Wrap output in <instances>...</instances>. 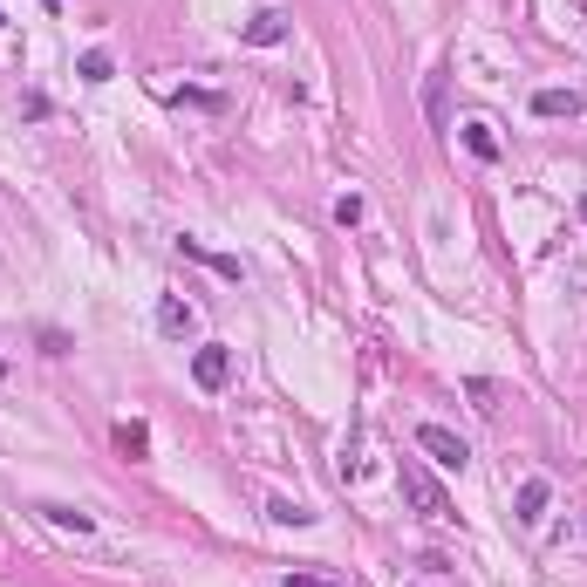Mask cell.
I'll return each mask as SVG.
<instances>
[{
    "instance_id": "cell-1",
    "label": "cell",
    "mask_w": 587,
    "mask_h": 587,
    "mask_svg": "<svg viewBox=\"0 0 587 587\" xmlns=\"http://www.w3.org/2000/svg\"><path fill=\"white\" fill-rule=\"evenodd\" d=\"M396 485H403V499L424 512V519H451V492H444V485H437L417 458H403V465H396Z\"/></svg>"
},
{
    "instance_id": "cell-2",
    "label": "cell",
    "mask_w": 587,
    "mask_h": 587,
    "mask_svg": "<svg viewBox=\"0 0 587 587\" xmlns=\"http://www.w3.org/2000/svg\"><path fill=\"white\" fill-rule=\"evenodd\" d=\"M417 451H424L431 465H444V471H465L471 465V444L458 431H444V424H417Z\"/></svg>"
},
{
    "instance_id": "cell-3",
    "label": "cell",
    "mask_w": 587,
    "mask_h": 587,
    "mask_svg": "<svg viewBox=\"0 0 587 587\" xmlns=\"http://www.w3.org/2000/svg\"><path fill=\"white\" fill-rule=\"evenodd\" d=\"M547 506H553V478H540V471L519 478V492H512V519H519V526H540Z\"/></svg>"
},
{
    "instance_id": "cell-4",
    "label": "cell",
    "mask_w": 587,
    "mask_h": 587,
    "mask_svg": "<svg viewBox=\"0 0 587 587\" xmlns=\"http://www.w3.org/2000/svg\"><path fill=\"white\" fill-rule=\"evenodd\" d=\"M192 383L198 390H226L233 383V349H219V342L192 349Z\"/></svg>"
},
{
    "instance_id": "cell-5",
    "label": "cell",
    "mask_w": 587,
    "mask_h": 587,
    "mask_svg": "<svg viewBox=\"0 0 587 587\" xmlns=\"http://www.w3.org/2000/svg\"><path fill=\"white\" fill-rule=\"evenodd\" d=\"M192 328H198V308H192V301H178V294H164V301H157V335H164V342H185Z\"/></svg>"
},
{
    "instance_id": "cell-6",
    "label": "cell",
    "mask_w": 587,
    "mask_h": 587,
    "mask_svg": "<svg viewBox=\"0 0 587 587\" xmlns=\"http://www.w3.org/2000/svg\"><path fill=\"white\" fill-rule=\"evenodd\" d=\"M533 117H587V89H533Z\"/></svg>"
},
{
    "instance_id": "cell-7",
    "label": "cell",
    "mask_w": 587,
    "mask_h": 587,
    "mask_svg": "<svg viewBox=\"0 0 587 587\" xmlns=\"http://www.w3.org/2000/svg\"><path fill=\"white\" fill-rule=\"evenodd\" d=\"M458 144H465L478 164H499V157H506V144L492 137V123H485V117H465V123H458Z\"/></svg>"
},
{
    "instance_id": "cell-8",
    "label": "cell",
    "mask_w": 587,
    "mask_h": 587,
    "mask_svg": "<svg viewBox=\"0 0 587 587\" xmlns=\"http://www.w3.org/2000/svg\"><path fill=\"white\" fill-rule=\"evenodd\" d=\"M239 41H253V48H280L287 41V14H274V7H260L246 28H239Z\"/></svg>"
},
{
    "instance_id": "cell-9",
    "label": "cell",
    "mask_w": 587,
    "mask_h": 587,
    "mask_svg": "<svg viewBox=\"0 0 587 587\" xmlns=\"http://www.w3.org/2000/svg\"><path fill=\"white\" fill-rule=\"evenodd\" d=\"M35 512L55 526V533H76V540H89V533H96V519H89V512H76V506H35Z\"/></svg>"
},
{
    "instance_id": "cell-10",
    "label": "cell",
    "mask_w": 587,
    "mask_h": 587,
    "mask_svg": "<svg viewBox=\"0 0 587 587\" xmlns=\"http://www.w3.org/2000/svg\"><path fill=\"white\" fill-rule=\"evenodd\" d=\"M178 253H192V260H205V267H212V274H226V280H239V274H246V267H239V260H226V253H212V246H205V239H178Z\"/></svg>"
},
{
    "instance_id": "cell-11",
    "label": "cell",
    "mask_w": 587,
    "mask_h": 587,
    "mask_svg": "<svg viewBox=\"0 0 587 587\" xmlns=\"http://www.w3.org/2000/svg\"><path fill=\"white\" fill-rule=\"evenodd\" d=\"M117 451H123V458H144V451H151V424L123 417V424H117Z\"/></svg>"
},
{
    "instance_id": "cell-12",
    "label": "cell",
    "mask_w": 587,
    "mask_h": 587,
    "mask_svg": "<svg viewBox=\"0 0 587 587\" xmlns=\"http://www.w3.org/2000/svg\"><path fill=\"white\" fill-rule=\"evenodd\" d=\"M267 519H274V526H314V512L301 506V499H267Z\"/></svg>"
},
{
    "instance_id": "cell-13",
    "label": "cell",
    "mask_w": 587,
    "mask_h": 587,
    "mask_svg": "<svg viewBox=\"0 0 587 587\" xmlns=\"http://www.w3.org/2000/svg\"><path fill=\"white\" fill-rule=\"evenodd\" d=\"M76 76H82V82H110V76H117V62H110V48H89V55H82V62H76Z\"/></svg>"
},
{
    "instance_id": "cell-14",
    "label": "cell",
    "mask_w": 587,
    "mask_h": 587,
    "mask_svg": "<svg viewBox=\"0 0 587 587\" xmlns=\"http://www.w3.org/2000/svg\"><path fill=\"white\" fill-rule=\"evenodd\" d=\"M362 212H369L362 192H342V198H335V226H362Z\"/></svg>"
},
{
    "instance_id": "cell-15",
    "label": "cell",
    "mask_w": 587,
    "mask_h": 587,
    "mask_svg": "<svg viewBox=\"0 0 587 587\" xmlns=\"http://www.w3.org/2000/svg\"><path fill=\"white\" fill-rule=\"evenodd\" d=\"M280 587H342V581H335V574H287Z\"/></svg>"
},
{
    "instance_id": "cell-16",
    "label": "cell",
    "mask_w": 587,
    "mask_h": 587,
    "mask_svg": "<svg viewBox=\"0 0 587 587\" xmlns=\"http://www.w3.org/2000/svg\"><path fill=\"white\" fill-rule=\"evenodd\" d=\"M581 219H587V192H581Z\"/></svg>"
},
{
    "instance_id": "cell-17",
    "label": "cell",
    "mask_w": 587,
    "mask_h": 587,
    "mask_svg": "<svg viewBox=\"0 0 587 587\" xmlns=\"http://www.w3.org/2000/svg\"><path fill=\"white\" fill-rule=\"evenodd\" d=\"M0 376H7V362H0Z\"/></svg>"
},
{
    "instance_id": "cell-18",
    "label": "cell",
    "mask_w": 587,
    "mask_h": 587,
    "mask_svg": "<svg viewBox=\"0 0 587 587\" xmlns=\"http://www.w3.org/2000/svg\"><path fill=\"white\" fill-rule=\"evenodd\" d=\"M0 21H7V14H0Z\"/></svg>"
}]
</instances>
